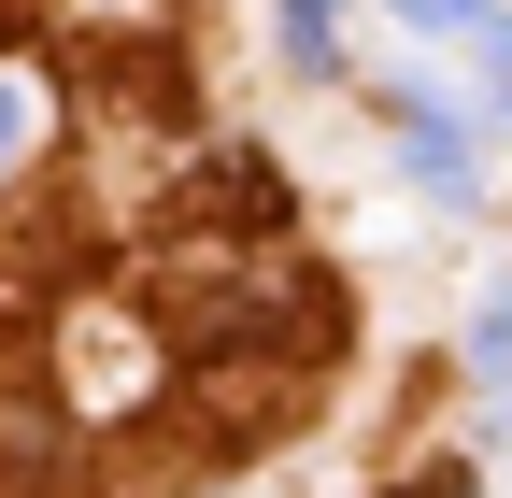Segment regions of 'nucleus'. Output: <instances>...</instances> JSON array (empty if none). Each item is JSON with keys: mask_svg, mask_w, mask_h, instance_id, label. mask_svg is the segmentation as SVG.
<instances>
[{"mask_svg": "<svg viewBox=\"0 0 512 498\" xmlns=\"http://www.w3.org/2000/svg\"><path fill=\"white\" fill-rule=\"evenodd\" d=\"M342 15H356V0H285V72H342Z\"/></svg>", "mask_w": 512, "mask_h": 498, "instance_id": "nucleus-2", "label": "nucleus"}, {"mask_svg": "<svg viewBox=\"0 0 512 498\" xmlns=\"http://www.w3.org/2000/svg\"><path fill=\"white\" fill-rule=\"evenodd\" d=\"M399 29H470V43H498V0H384Z\"/></svg>", "mask_w": 512, "mask_h": 498, "instance_id": "nucleus-3", "label": "nucleus"}, {"mask_svg": "<svg viewBox=\"0 0 512 498\" xmlns=\"http://www.w3.org/2000/svg\"><path fill=\"white\" fill-rule=\"evenodd\" d=\"M15 143H29V86H0V171H15Z\"/></svg>", "mask_w": 512, "mask_h": 498, "instance_id": "nucleus-4", "label": "nucleus"}, {"mask_svg": "<svg viewBox=\"0 0 512 498\" xmlns=\"http://www.w3.org/2000/svg\"><path fill=\"white\" fill-rule=\"evenodd\" d=\"M399 157H413V185H427L441 214H470V200H484V171H470V129H441V114H413V129H399Z\"/></svg>", "mask_w": 512, "mask_h": 498, "instance_id": "nucleus-1", "label": "nucleus"}]
</instances>
